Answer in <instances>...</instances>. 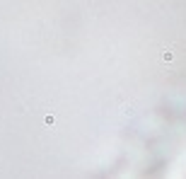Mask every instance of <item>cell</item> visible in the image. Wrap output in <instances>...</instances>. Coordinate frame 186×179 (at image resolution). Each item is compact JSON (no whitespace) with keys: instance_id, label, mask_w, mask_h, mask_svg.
Returning a JSON list of instances; mask_svg holds the SVG:
<instances>
[{"instance_id":"obj_1","label":"cell","mask_w":186,"mask_h":179,"mask_svg":"<svg viewBox=\"0 0 186 179\" xmlns=\"http://www.w3.org/2000/svg\"><path fill=\"white\" fill-rule=\"evenodd\" d=\"M162 61H164V63H172V61H174V51H167V49H164V51H162Z\"/></svg>"}]
</instances>
